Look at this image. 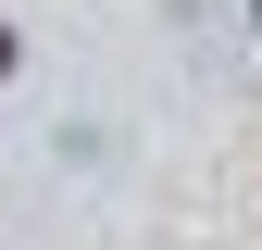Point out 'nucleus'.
<instances>
[{"label": "nucleus", "instance_id": "obj_1", "mask_svg": "<svg viewBox=\"0 0 262 250\" xmlns=\"http://www.w3.org/2000/svg\"><path fill=\"white\" fill-rule=\"evenodd\" d=\"M0 75H13V25H0Z\"/></svg>", "mask_w": 262, "mask_h": 250}]
</instances>
